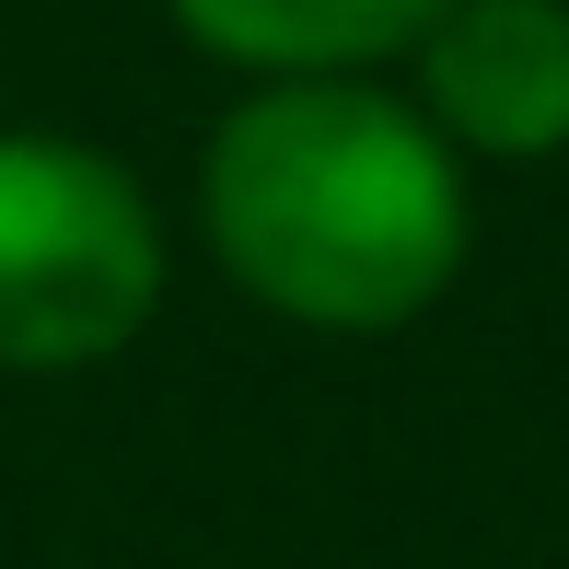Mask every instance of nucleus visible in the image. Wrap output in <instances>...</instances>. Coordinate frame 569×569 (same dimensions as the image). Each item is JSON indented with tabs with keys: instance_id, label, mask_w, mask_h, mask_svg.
Returning <instances> with one entry per match:
<instances>
[{
	"instance_id": "nucleus-1",
	"label": "nucleus",
	"mask_w": 569,
	"mask_h": 569,
	"mask_svg": "<svg viewBox=\"0 0 569 569\" xmlns=\"http://www.w3.org/2000/svg\"><path fill=\"white\" fill-rule=\"evenodd\" d=\"M198 221L232 291L315 338H383L453 291L477 244L465 151L372 70L256 82L210 128Z\"/></svg>"
},
{
	"instance_id": "nucleus-2",
	"label": "nucleus",
	"mask_w": 569,
	"mask_h": 569,
	"mask_svg": "<svg viewBox=\"0 0 569 569\" xmlns=\"http://www.w3.org/2000/svg\"><path fill=\"white\" fill-rule=\"evenodd\" d=\"M163 302V210L93 140L0 128V372H93Z\"/></svg>"
},
{
	"instance_id": "nucleus-3",
	"label": "nucleus",
	"mask_w": 569,
	"mask_h": 569,
	"mask_svg": "<svg viewBox=\"0 0 569 569\" xmlns=\"http://www.w3.org/2000/svg\"><path fill=\"white\" fill-rule=\"evenodd\" d=\"M419 59V117L465 163L569 151V0H442Z\"/></svg>"
},
{
	"instance_id": "nucleus-4",
	"label": "nucleus",
	"mask_w": 569,
	"mask_h": 569,
	"mask_svg": "<svg viewBox=\"0 0 569 569\" xmlns=\"http://www.w3.org/2000/svg\"><path fill=\"white\" fill-rule=\"evenodd\" d=\"M174 36L256 82H315V70H372L430 36L442 0H163Z\"/></svg>"
}]
</instances>
